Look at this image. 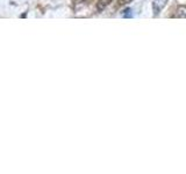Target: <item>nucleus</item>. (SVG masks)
<instances>
[{"mask_svg":"<svg viewBox=\"0 0 186 174\" xmlns=\"http://www.w3.org/2000/svg\"><path fill=\"white\" fill-rule=\"evenodd\" d=\"M113 0H98L97 1V9L99 12H103L104 9L108 7L111 5V2Z\"/></svg>","mask_w":186,"mask_h":174,"instance_id":"1","label":"nucleus"},{"mask_svg":"<svg viewBox=\"0 0 186 174\" xmlns=\"http://www.w3.org/2000/svg\"><path fill=\"white\" fill-rule=\"evenodd\" d=\"M177 16L181 17V19H185L186 17V6H180L177 9Z\"/></svg>","mask_w":186,"mask_h":174,"instance_id":"2","label":"nucleus"},{"mask_svg":"<svg viewBox=\"0 0 186 174\" xmlns=\"http://www.w3.org/2000/svg\"><path fill=\"white\" fill-rule=\"evenodd\" d=\"M130 1H133V0H118V4H119L120 6H123V5L129 4Z\"/></svg>","mask_w":186,"mask_h":174,"instance_id":"3","label":"nucleus"}]
</instances>
